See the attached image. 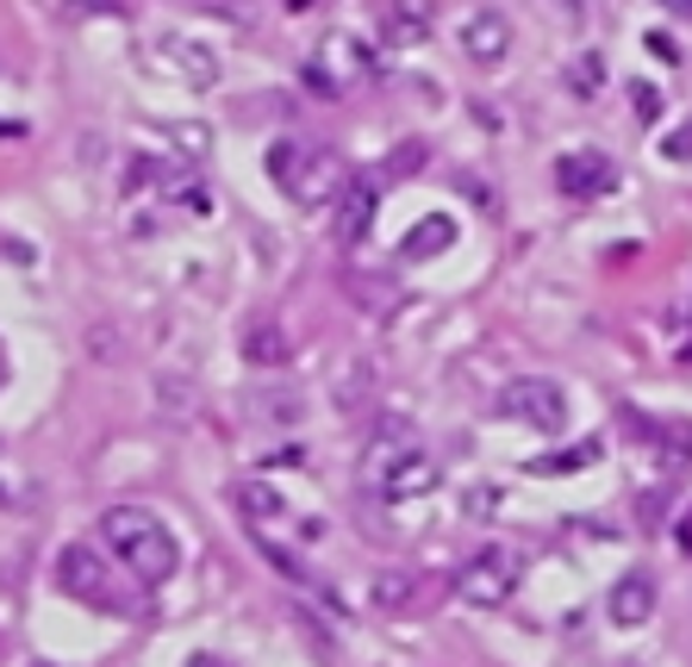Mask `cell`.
Listing matches in <instances>:
<instances>
[{
  "label": "cell",
  "instance_id": "15",
  "mask_svg": "<svg viewBox=\"0 0 692 667\" xmlns=\"http://www.w3.org/2000/svg\"><path fill=\"white\" fill-rule=\"evenodd\" d=\"M419 593H424L419 574H381V580H374V605H381V612H412Z\"/></svg>",
  "mask_w": 692,
  "mask_h": 667
},
{
  "label": "cell",
  "instance_id": "9",
  "mask_svg": "<svg viewBox=\"0 0 692 667\" xmlns=\"http://www.w3.org/2000/svg\"><path fill=\"white\" fill-rule=\"evenodd\" d=\"M231 499H238V512L249 518V530H256V537L294 530V505H287V493H274L269 480H238V487H231Z\"/></svg>",
  "mask_w": 692,
  "mask_h": 667
},
{
  "label": "cell",
  "instance_id": "11",
  "mask_svg": "<svg viewBox=\"0 0 692 667\" xmlns=\"http://www.w3.org/2000/svg\"><path fill=\"white\" fill-rule=\"evenodd\" d=\"M374 206H381L374 181H369V175H349V188L337 194V206H331V231H337V244H362V238H369Z\"/></svg>",
  "mask_w": 692,
  "mask_h": 667
},
{
  "label": "cell",
  "instance_id": "3",
  "mask_svg": "<svg viewBox=\"0 0 692 667\" xmlns=\"http://www.w3.org/2000/svg\"><path fill=\"white\" fill-rule=\"evenodd\" d=\"M362 487L387 505H406V499H424L444 487V469L437 456L419 449L412 437H374L369 456H362Z\"/></svg>",
  "mask_w": 692,
  "mask_h": 667
},
{
  "label": "cell",
  "instance_id": "10",
  "mask_svg": "<svg viewBox=\"0 0 692 667\" xmlns=\"http://www.w3.org/2000/svg\"><path fill=\"white\" fill-rule=\"evenodd\" d=\"M431 31H437L431 0H387V13H381V44L387 50H419Z\"/></svg>",
  "mask_w": 692,
  "mask_h": 667
},
{
  "label": "cell",
  "instance_id": "12",
  "mask_svg": "<svg viewBox=\"0 0 692 667\" xmlns=\"http://www.w3.org/2000/svg\"><path fill=\"white\" fill-rule=\"evenodd\" d=\"M462 50H469V63H480V69H499L512 56V25L499 20V13H474L462 25Z\"/></svg>",
  "mask_w": 692,
  "mask_h": 667
},
{
  "label": "cell",
  "instance_id": "1",
  "mask_svg": "<svg viewBox=\"0 0 692 667\" xmlns=\"http://www.w3.org/2000/svg\"><path fill=\"white\" fill-rule=\"evenodd\" d=\"M100 543H106V555L119 568H131L138 587H163L181 568V543L150 505H106L100 512Z\"/></svg>",
  "mask_w": 692,
  "mask_h": 667
},
{
  "label": "cell",
  "instance_id": "5",
  "mask_svg": "<svg viewBox=\"0 0 692 667\" xmlns=\"http://www.w3.org/2000/svg\"><path fill=\"white\" fill-rule=\"evenodd\" d=\"M518 555L505 543H487V549H474L469 562H462V574H456V599L462 605H505V599L518 593Z\"/></svg>",
  "mask_w": 692,
  "mask_h": 667
},
{
  "label": "cell",
  "instance_id": "26",
  "mask_svg": "<svg viewBox=\"0 0 692 667\" xmlns=\"http://www.w3.org/2000/svg\"><path fill=\"white\" fill-rule=\"evenodd\" d=\"M281 7H287V13H306V7H319V0H281Z\"/></svg>",
  "mask_w": 692,
  "mask_h": 667
},
{
  "label": "cell",
  "instance_id": "13",
  "mask_svg": "<svg viewBox=\"0 0 692 667\" xmlns=\"http://www.w3.org/2000/svg\"><path fill=\"white\" fill-rule=\"evenodd\" d=\"M605 612H612V624L618 630H637V624L655 618V574H624L618 587H612V599H605Z\"/></svg>",
  "mask_w": 692,
  "mask_h": 667
},
{
  "label": "cell",
  "instance_id": "24",
  "mask_svg": "<svg viewBox=\"0 0 692 667\" xmlns=\"http://www.w3.org/2000/svg\"><path fill=\"white\" fill-rule=\"evenodd\" d=\"M662 7H668L674 20H692V0H662Z\"/></svg>",
  "mask_w": 692,
  "mask_h": 667
},
{
  "label": "cell",
  "instance_id": "28",
  "mask_svg": "<svg viewBox=\"0 0 692 667\" xmlns=\"http://www.w3.org/2000/svg\"><path fill=\"white\" fill-rule=\"evenodd\" d=\"M680 362H692V337H687V344H680Z\"/></svg>",
  "mask_w": 692,
  "mask_h": 667
},
{
  "label": "cell",
  "instance_id": "14",
  "mask_svg": "<svg viewBox=\"0 0 692 667\" xmlns=\"http://www.w3.org/2000/svg\"><path fill=\"white\" fill-rule=\"evenodd\" d=\"M456 238H462V225L449 219V213H431V219H419L399 238V262H431V256H444Z\"/></svg>",
  "mask_w": 692,
  "mask_h": 667
},
{
  "label": "cell",
  "instance_id": "22",
  "mask_svg": "<svg viewBox=\"0 0 692 667\" xmlns=\"http://www.w3.org/2000/svg\"><path fill=\"white\" fill-rule=\"evenodd\" d=\"M649 50H655V56H662V63H680V44H674L668 31H655V38H649Z\"/></svg>",
  "mask_w": 692,
  "mask_h": 667
},
{
  "label": "cell",
  "instance_id": "23",
  "mask_svg": "<svg viewBox=\"0 0 692 667\" xmlns=\"http://www.w3.org/2000/svg\"><path fill=\"white\" fill-rule=\"evenodd\" d=\"M674 537H680V549H687V562H692V505H687V518L674 524Z\"/></svg>",
  "mask_w": 692,
  "mask_h": 667
},
{
  "label": "cell",
  "instance_id": "17",
  "mask_svg": "<svg viewBox=\"0 0 692 667\" xmlns=\"http://www.w3.org/2000/svg\"><path fill=\"white\" fill-rule=\"evenodd\" d=\"M568 88L580 100H593L599 88H605V56H599V50H587V56H574L568 63Z\"/></svg>",
  "mask_w": 692,
  "mask_h": 667
},
{
  "label": "cell",
  "instance_id": "19",
  "mask_svg": "<svg viewBox=\"0 0 692 667\" xmlns=\"http://www.w3.org/2000/svg\"><path fill=\"white\" fill-rule=\"evenodd\" d=\"M655 431L668 437V444H662V449H668V462H692V424L674 419V424H655Z\"/></svg>",
  "mask_w": 692,
  "mask_h": 667
},
{
  "label": "cell",
  "instance_id": "20",
  "mask_svg": "<svg viewBox=\"0 0 692 667\" xmlns=\"http://www.w3.org/2000/svg\"><path fill=\"white\" fill-rule=\"evenodd\" d=\"M630 106H637V119H643V125L662 119V94H655L649 81H637V88H630Z\"/></svg>",
  "mask_w": 692,
  "mask_h": 667
},
{
  "label": "cell",
  "instance_id": "7",
  "mask_svg": "<svg viewBox=\"0 0 692 667\" xmlns=\"http://www.w3.org/2000/svg\"><path fill=\"white\" fill-rule=\"evenodd\" d=\"M499 412L518 419V424H530L537 437H562V431H568V394H562L555 381H543V374L512 381V387L499 394Z\"/></svg>",
  "mask_w": 692,
  "mask_h": 667
},
{
  "label": "cell",
  "instance_id": "25",
  "mask_svg": "<svg viewBox=\"0 0 692 667\" xmlns=\"http://www.w3.org/2000/svg\"><path fill=\"white\" fill-rule=\"evenodd\" d=\"M181 667H225V662H219V655H188Z\"/></svg>",
  "mask_w": 692,
  "mask_h": 667
},
{
  "label": "cell",
  "instance_id": "30",
  "mask_svg": "<svg viewBox=\"0 0 692 667\" xmlns=\"http://www.w3.org/2000/svg\"><path fill=\"white\" fill-rule=\"evenodd\" d=\"M687 324H692V312H687Z\"/></svg>",
  "mask_w": 692,
  "mask_h": 667
},
{
  "label": "cell",
  "instance_id": "4",
  "mask_svg": "<svg viewBox=\"0 0 692 667\" xmlns=\"http://www.w3.org/2000/svg\"><path fill=\"white\" fill-rule=\"evenodd\" d=\"M306 88L319 100H344L349 88H362L374 75V56H369V44H356L349 31H331V38H319V50L306 56Z\"/></svg>",
  "mask_w": 692,
  "mask_h": 667
},
{
  "label": "cell",
  "instance_id": "27",
  "mask_svg": "<svg viewBox=\"0 0 692 667\" xmlns=\"http://www.w3.org/2000/svg\"><path fill=\"white\" fill-rule=\"evenodd\" d=\"M562 7H568V13H587V0H562Z\"/></svg>",
  "mask_w": 692,
  "mask_h": 667
},
{
  "label": "cell",
  "instance_id": "8",
  "mask_svg": "<svg viewBox=\"0 0 692 667\" xmlns=\"http://www.w3.org/2000/svg\"><path fill=\"white\" fill-rule=\"evenodd\" d=\"M555 188L568 200H605L618 188V163L605 150H568V156H555Z\"/></svg>",
  "mask_w": 692,
  "mask_h": 667
},
{
  "label": "cell",
  "instance_id": "21",
  "mask_svg": "<svg viewBox=\"0 0 692 667\" xmlns=\"http://www.w3.org/2000/svg\"><path fill=\"white\" fill-rule=\"evenodd\" d=\"M668 156L674 163H692V125H680V131L668 138Z\"/></svg>",
  "mask_w": 692,
  "mask_h": 667
},
{
  "label": "cell",
  "instance_id": "29",
  "mask_svg": "<svg viewBox=\"0 0 692 667\" xmlns=\"http://www.w3.org/2000/svg\"><path fill=\"white\" fill-rule=\"evenodd\" d=\"M0 381H7V362H0Z\"/></svg>",
  "mask_w": 692,
  "mask_h": 667
},
{
  "label": "cell",
  "instance_id": "18",
  "mask_svg": "<svg viewBox=\"0 0 692 667\" xmlns=\"http://www.w3.org/2000/svg\"><path fill=\"white\" fill-rule=\"evenodd\" d=\"M593 462H599V444H580V449H568V456H543V462H530V469L568 474V469H593Z\"/></svg>",
  "mask_w": 692,
  "mask_h": 667
},
{
  "label": "cell",
  "instance_id": "16",
  "mask_svg": "<svg viewBox=\"0 0 692 667\" xmlns=\"http://www.w3.org/2000/svg\"><path fill=\"white\" fill-rule=\"evenodd\" d=\"M287 349H294V344H287L274 324H256V331H249V344H244V356L256 362V369H274V362H287Z\"/></svg>",
  "mask_w": 692,
  "mask_h": 667
},
{
  "label": "cell",
  "instance_id": "6",
  "mask_svg": "<svg viewBox=\"0 0 692 667\" xmlns=\"http://www.w3.org/2000/svg\"><path fill=\"white\" fill-rule=\"evenodd\" d=\"M56 580H63V593L81 599V605H100V612H131L113 587V568H106V555L94 543H69L56 555Z\"/></svg>",
  "mask_w": 692,
  "mask_h": 667
},
{
  "label": "cell",
  "instance_id": "2",
  "mask_svg": "<svg viewBox=\"0 0 692 667\" xmlns=\"http://www.w3.org/2000/svg\"><path fill=\"white\" fill-rule=\"evenodd\" d=\"M269 181L294 200L299 213H324V206H337V194L349 188L344 163L324 144H312V138H274L269 144Z\"/></svg>",
  "mask_w": 692,
  "mask_h": 667
}]
</instances>
